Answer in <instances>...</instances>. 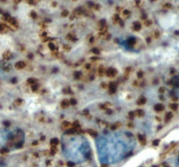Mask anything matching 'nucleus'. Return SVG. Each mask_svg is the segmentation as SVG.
<instances>
[{
	"mask_svg": "<svg viewBox=\"0 0 179 167\" xmlns=\"http://www.w3.org/2000/svg\"><path fill=\"white\" fill-rule=\"evenodd\" d=\"M28 84H36V80L35 79H33V78H30V79H28Z\"/></svg>",
	"mask_w": 179,
	"mask_h": 167,
	"instance_id": "obj_14",
	"label": "nucleus"
},
{
	"mask_svg": "<svg viewBox=\"0 0 179 167\" xmlns=\"http://www.w3.org/2000/svg\"><path fill=\"white\" fill-rule=\"evenodd\" d=\"M170 108L172 109V110H176V109H178V105H176V104H172V105H170Z\"/></svg>",
	"mask_w": 179,
	"mask_h": 167,
	"instance_id": "obj_16",
	"label": "nucleus"
},
{
	"mask_svg": "<svg viewBox=\"0 0 179 167\" xmlns=\"http://www.w3.org/2000/svg\"><path fill=\"white\" fill-rule=\"evenodd\" d=\"M154 108H155V110L156 111H162L164 109V105H161V104H157V105H155Z\"/></svg>",
	"mask_w": 179,
	"mask_h": 167,
	"instance_id": "obj_7",
	"label": "nucleus"
},
{
	"mask_svg": "<svg viewBox=\"0 0 179 167\" xmlns=\"http://www.w3.org/2000/svg\"><path fill=\"white\" fill-rule=\"evenodd\" d=\"M67 13H68V12H67L66 10H65V11H63V13H62V15H63V16H66V15H67Z\"/></svg>",
	"mask_w": 179,
	"mask_h": 167,
	"instance_id": "obj_20",
	"label": "nucleus"
},
{
	"mask_svg": "<svg viewBox=\"0 0 179 167\" xmlns=\"http://www.w3.org/2000/svg\"><path fill=\"white\" fill-rule=\"evenodd\" d=\"M145 103H146V98H145L144 97H141V98H139V99L137 100V104L140 105H145Z\"/></svg>",
	"mask_w": 179,
	"mask_h": 167,
	"instance_id": "obj_8",
	"label": "nucleus"
},
{
	"mask_svg": "<svg viewBox=\"0 0 179 167\" xmlns=\"http://www.w3.org/2000/svg\"><path fill=\"white\" fill-rule=\"evenodd\" d=\"M69 103H70V105H75V104H76V100L74 99V98H72V99L69 101Z\"/></svg>",
	"mask_w": 179,
	"mask_h": 167,
	"instance_id": "obj_17",
	"label": "nucleus"
},
{
	"mask_svg": "<svg viewBox=\"0 0 179 167\" xmlns=\"http://www.w3.org/2000/svg\"><path fill=\"white\" fill-rule=\"evenodd\" d=\"M176 95H178V97H179V87H178V91H176Z\"/></svg>",
	"mask_w": 179,
	"mask_h": 167,
	"instance_id": "obj_21",
	"label": "nucleus"
},
{
	"mask_svg": "<svg viewBox=\"0 0 179 167\" xmlns=\"http://www.w3.org/2000/svg\"><path fill=\"white\" fill-rule=\"evenodd\" d=\"M178 163H179V158H178Z\"/></svg>",
	"mask_w": 179,
	"mask_h": 167,
	"instance_id": "obj_23",
	"label": "nucleus"
},
{
	"mask_svg": "<svg viewBox=\"0 0 179 167\" xmlns=\"http://www.w3.org/2000/svg\"><path fill=\"white\" fill-rule=\"evenodd\" d=\"M49 46H50V48H51V50H54L55 49V45H54V44H49Z\"/></svg>",
	"mask_w": 179,
	"mask_h": 167,
	"instance_id": "obj_18",
	"label": "nucleus"
},
{
	"mask_svg": "<svg viewBox=\"0 0 179 167\" xmlns=\"http://www.w3.org/2000/svg\"><path fill=\"white\" fill-rule=\"evenodd\" d=\"M170 83L172 85H174L175 87H179V76H176L171 79Z\"/></svg>",
	"mask_w": 179,
	"mask_h": 167,
	"instance_id": "obj_4",
	"label": "nucleus"
},
{
	"mask_svg": "<svg viewBox=\"0 0 179 167\" xmlns=\"http://www.w3.org/2000/svg\"><path fill=\"white\" fill-rule=\"evenodd\" d=\"M171 117H172V114L171 113H167L166 114V116H165V118H166V120H170V119L171 118Z\"/></svg>",
	"mask_w": 179,
	"mask_h": 167,
	"instance_id": "obj_15",
	"label": "nucleus"
},
{
	"mask_svg": "<svg viewBox=\"0 0 179 167\" xmlns=\"http://www.w3.org/2000/svg\"><path fill=\"white\" fill-rule=\"evenodd\" d=\"M10 56H12L10 52H5V53H4V57L5 59H9V58H10Z\"/></svg>",
	"mask_w": 179,
	"mask_h": 167,
	"instance_id": "obj_13",
	"label": "nucleus"
},
{
	"mask_svg": "<svg viewBox=\"0 0 179 167\" xmlns=\"http://www.w3.org/2000/svg\"><path fill=\"white\" fill-rule=\"evenodd\" d=\"M0 167H6V166H3V165H0Z\"/></svg>",
	"mask_w": 179,
	"mask_h": 167,
	"instance_id": "obj_22",
	"label": "nucleus"
},
{
	"mask_svg": "<svg viewBox=\"0 0 179 167\" xmlns=\"http://www.w3.org/2000/svg\"><path fill=\"white\" fill-rule=\"evenodd\" d=\"M152 1H156V0H152Z\"/></svg>",
	"mask_w": 179,
	"mask_h": 167,
	"instance_id": "obj_24",
	"label": "nucleus"
},
{
	"mask_svg": "<svg viewBox=\"0 0 179 167\" xmlns=\"http://www.w3.org/2000/svg\"><path fill=\"white\" fill-rule=\"evenodd\" d=\"M69 105H70V103H69L68 100H63V101L61 102V106H62V107H64V108H66V107H67Z\"/></svg>",
	"mask_w": 179,
	"mask_h": 167,
	"instance_id": "obj_11",
	"label": "nucleus"
},
{
	"mask_svg": "<svg viewBox=\"0 0 179 167\" xmlns=\"http://www.w3.org/2000/svg\"><path fill=\"white\" fill-rule=\"evenodd\" d=\"M116 90V85L114 84V83H111L109 85V91H111V93H114Z\"/></svg>",
	"mask_w": 179,
	"mask_h": 167,
	"instance_id": "obj_10",
	"label": "nucleus"
},
{
	"mask_svg": "<svg viewBox=\"0 0 179 167\" xmlns=\"http://www.w3.org/2000/svg\"><path fill=\"white\" fill-rule=\"evenodd\" d=\"M24 140V134L20 130L10 131L4 129L0 131V145L3 148H18L23 145Z\"/></svg>",
	"mask_w": 179,
	"mask_h": 167,
	"instance_id": "obj_3",
	"label": "nucleus"
},
{
	"mask_svg": "<svg viewBox=\"0 0 179 167\" xmlns=\"http://www.w3.org/2000/svg\"><path fill=\"white\" fill-rule=\"evenodd\" d=\"M136 114L138 116V117H142V116L144 115V111H143L142 110H138V111H136Z\"/></svg>",
	"mask_w": 179,
	"mask_h": 167,
	"instance_id": "obj_12",
	"label": "nucleus"
},
{
	"mask_svg": "<svg viewBox=\"0 0 179 167\" xmlns=\"http://www.w3.org/2000/svg\"><path fill=\"white\" fill-rule=\"evenodd\" d=\"M74 76H76V78H80V73H79V72H76L75 74H74Z\"/></svg>",
	"mask_w": 179,
	"mask_h": 167,
	"instance_id": "obj_19",
	"label": "nucleus"
},
{
	"mask_svg": "<svg viewBox=\"0 0 179 167\" xmlns=\"http://www.w3.org/2000/svg\"><path fill=\"white\" fill-rule=\"evenodd\" d=\"M106 74L108 75V77H114L116 75V69H114V68H110V69L107 70V71H106Z\"/></svg>",
	"mask_w": 179,
	"mask_h": 167,
	"instance_id": "obj_5",
	"label": "nucleus"
},
{
	"mask_svg": "<svg viewBox=\"0 0 179 167\" xmlns=\"http://www.w3.org/2000/svg\"><path fill=\"white\" fill-rule=\"evenodd\" d=\"M136 145L134 138L126 131L100 135L96 139L98 158L102 165H114L129 156Z\"/></svg>",
	"mask_w": 179,
	"mask_h": 167,
	"instance_id": "obj_1",
	"label": "nucleus"
},
{
	"mask_svg": "<svg viewBox=\"0 0 179 167\" xmlns=\"http://www.w3.org/2000/svg\"><path fill=\"white\" fill-rule=\"evenodd\" d=\"M75 133H66L61 139L63 155L69 164L72 165L85 162L90 155L88 141L83 136Z\"/></svg>",
	"mask_w": 179,
	"mask_h": 167,
	"instance_id": "obj_2",
	"label": "nucleus"
},
{
	"mask_svg": "<svg viewBox=\"0 0 179 167\" xmlns=\"http://www.w3.org/2000/svg\"><path fill=\"white\" fill-rule=\"evenodd\" d=\"M26 63L23 62V61H20V62L16 63L15 67L17 68V69H18V70H22V69H24V68L26 67Z\"/></svg>",
	"mask_w": 179,
	"mask_h": 167,
	"instance_id": "obj_6",
	"label": "nucleus"
},
{
	"mask_svg": "<svg viewBox=\"0 0 179 167\" xmlns=\"http://www.w3.org/2000/svg\"><path fill=\"white\" fill-rule=\"evenodd\" d=\"M133 28H134V31H139V30L141 29V24L138 22H134V24H133Z\"/></svg>",
	"mask_w": 179,
	"mask_h": 167,
	"instance_id": "obj_9",
	"label": "nucleus"
}]
</instances>
